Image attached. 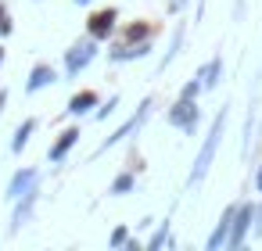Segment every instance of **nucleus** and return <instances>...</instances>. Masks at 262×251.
<instances>
[{"mask_svg": "<svg viewBox=\"0 0 262 251\" xmlns=\"http://www.w3.org/2000/svg\"><path fill=\"white\" fill-rule=\"evenodd\" d=\"M223 126H226V108H223V111L212 119V129H208V136H205V144H201V151H198V158H194L190 183H201V179H205V172H208V165H212V158H215V147H219Z\"/></svg>", "mask_w": 262, "mask_h": 251, "instance_id": "1", "label": "nucleus"}, {"mask_svg": "<svg viewBox=\"0 0 262 251\" xmlns=\"http://www.w3.org/2000/svg\"><path fill=\"white\" fill-rule=\"evenodd\" d=\"M94 54H97V36H90V40H83V43H72L69 54H65V76L76 79V76L94 61Z\"/></svg>", "mask_w": 262, "mask_h": 251, "instance_id": "2", "label": "nucleus"}, {"mask_svg": "<svg viewBox=\"0 0 262 251\" xmlns=\"http://www.w3.org/2000/svg\"><path fill=\"white\" fill-rule=\"evenodd\" d=\"M169 122H172L176 129L194 133V126H198V97H180V101L169 108Z\"/></svg>", "mask_w": 262, "mask_h": 251, "instance_id": "3", "label": "nucleus"}, {"mask_svg": "<svg viewBox=\"0 0 262 251\" xmlns=\"http://www.w3.org/2000/svg\"><path fill=\"white\" fill-rule=\"evenodd\" d=\"M147 115H151V97L140 104V111H137L133 119H126V122H122V126H119V129H115V133H112V136H108L101 147H97V154H101V151H108V147H115V144H122V140H126L133 129H140V126H144V119H147Z\"/></svg>", "mask_w": 262, "mask_h": 251, "instance_id": "4", "label": "nucleus"}, {"mask_svg": "<svg viewBox=\"0 0 262 251\" xmlns=\"http://www.w3.org/2000/svg\"><path fill=\"white\" fill-rule=\"evenodd\" d=\"M258 219V212L251 208V204H241L237 208V215H233V226H230V240H226V247H241L244 244V237H248V230H251V222Z\"/></svg>", "mask_w": 262, "mask_h": 251, "instance_id": "5", "label": "nucleus"}, {"mask_svg": "<svg viewBox=\"0 0 262 251\" xmlns=\"http://www.w3.org/2000/svg\"><path fill=\"white\" fill-rule=\"evenodd\" d=\"M33 187H36V169H22V172H15L11 183H8V201H18V197L29 194Z\"/></svg>", "mask_w": 262, "mask_h": 251, "instance_id": "6", "label": "nucleus"}, {"mask_svg": "<svg viewBox=\"0 0 262 251\" xmlns=\"http://www.w3.org/2000/svg\"><path fill=\"white\" fill-rule=\"evenodd\" d=\"M233 215H237V208H226V212H223V219L215 222V230H212V237H208V251L226 247V240H230V226H233Z\"/></svg>", "mask_w": 262, "mask_h": 251, "instance_id": "7", "label": "nucleus"}, {"mask_svg": "<svg viewBox=\"0 0 262 251\" xmlns=\"http://www.w3.org/2000/svg\"><path fill=\"white\" fill-rule=\"evenodd\" d=\"M115 18H119V11H115V8H108V11H97V15L90 18V36L104 40V36L115 29Z\"/></svg>", "mask_w": 262, "mask_h": 251, "instance_id": "8", "label": "nucleus"}, {"mask_svg": "<svg viewBox=\"0 0 262 251\" xmlns=\"http://www.w3.org/2000/svg\"><path fill=\"white\" fill-rule=\"evenodd\" d=\"M58 79V72L51 69V65H36L33 72H29V83H26V94H40L43 86H51Z\"/></svg>", "mask_w": 262, "mask_h": 251, "instance_id": "9", "label": "nucleus"}, {"mask_svg": "<svg viewBox=\"0 0 262 251\" xmlns=\"http://www.w3.org/2000/svg\"><path fill=\"white\" fill-rule=\"evenodd\" d=\"M76 140H79V129L72 126V129H65L58 140H54V147H51V162H65V154L76 147Z\"/></svg>", "mask_w": 262, "mask_h": 251, "instance_id": "10", "label": "nucleus"}, {"mask_svg": "<svg viewBox=\"0 0 262 251\" xmlns=\"http://www.w3.org/2000/svg\"><path fill=\"white\" fill-rule=\"evenodd\" d=\"M97 104H101V101H97V94H94V90H79V94L69 101V108H65V111H69V115H86V111H90V108H97Z\"/></svg>", "mask_w": 262, "mask_h": 251, "instance_id": "11", "label": "nucleus"}, {"mask_svg": "<svg viewBox=\"0 0 262 251\" xmlns=\"http://www.w3.org/2000/svg\"><path fill=\"white\" fill-rule=\"evenodd\" d=\"M36 194H40V190L33 187L29 194H22V197L15 201V222H11V230H18V226L29 219V212H33V204H36Z\"/></svg>", "mask_w": 262, "mask_h": 251, "instance_id": "12", "label": "nucleus"}, {"mask_svg": "<svg viewBox=\"0 0 262 251\" xmlns=\"http://www.w3.org/2000/svg\"><path fill=\"white\" fill-rule=\"evenodd\" d=\"M151 54V40H140L137 47H119L112 51V61H133V58H147Z\"/></svg>", "mask_w": 262, "mask_h": 251, "instance_id": "13", "label": "nucleus"}, {"mask_svg": "<svg viewBox=\"0 0 262 251\" xmlns=\"http://www.w3.org/2000/svg\"><path fill=\"white\" fill-rule=\"evenodd\" d=\"M36 126H40L36 119H26V122H22V126L15 129V136H11V151H22V147H26V144L33 140V133H36Z\"/></svg>", "mask_w": 262, "mask_h": 251, "instance_id": "14", "label": "nucleus"}, {"mask_svg": "<svg viewBox=\"0 0 262 251\" xmlns=\"http://www.w3.org/2000/svg\"><path fill=\"white\" fill-rule=\"evenodd\" d=\"M198 76H201L205 90H212V86L219 83V76H223V58H212V61H208V65H205V69L198 72Z\"/></svg>", "mask_w": 262, "mask_h": 251, "instance_id": "15", "label": "nucleus"}, {"mask_svg": "<svg viewBox=\"0 0 262 251\" xmlns=\"http://www.w3.org/2000/svg\"><path fill=\"white\" fill-rule=\"evenodd\" d=\"M133 183H137V179H133V172H122V176H115V179H112L108 194H115V197H119V194H129V190H133Z\"/></svg>", "mask_w": 262, "mask_h": 251, "instance_id": "16", "label": "nucleus"}, {"mask_svg": "<svg viewBox=\"0 0 262 251\" xmlns=\"http://www.w3.org/2000/svg\"><path fill=\"white\" fill-rule=\"evenodd\" d=\"M165 240H169V219H165V222H162V226L155 230V237L147 240V247H151V251H158V247H162Z\"/></svg>", "mask_w": 262, "mask_h": 251, "instance_id": "17", "label": "nucleus"}, {"mask_svg": "<svg viewBox=\"0 0 262 251\" xmlns=\"http://www.w3.org/2000/svg\"><path fill=\"white\" fill-rule=\"evenodd\" d=\"M201 90H205V83H201V76H198V79H190V83L180 90V97H198Z\"/></svg>", "mask_w": 262, "mask_h": 251, "instance_id": "18", "label": "nucleus"}, {"mask_svg": "<svg viewBox=\"0 0 262 251\" xmlns=\"http://www.w3.org/2000/svg\"><path fill=\"white\" fill-rule=\"evenodd\" d=\"M115 108H119V97H108V104H101V108H97V119H108Z\"/></svg>", "mask_w": 262, "mask_h": 251, "instance_id": "19", "label": "nucleus"}, {"mask_svg": "<svg viewBox=\"0 0 262 251\" xmlns=\"http://www.w3.org/2000/svg\"><path fill=\"white\" fill-rule=\"evenodd\" d=\"M122 244H129V237H126V230L119 226V230L112 233V247H122Z\"/></svg>", "mask_w": 262, "mask_h": 251, "instance_id": "20", "label": "nucleus"}, {"mask_svg": "<svg viewBox=\"0 0 262 251\" xmlns=\"http://www.w3.org/2000/svg\"><path fill=\"white\" fill-rule=\"evenodd\" d=\"M129 40H147V26H133L129 29Z\"/></svg>", "mask_w": 262, "mask_h": 251, "instance_id": "21", "label": "nucleus"}, {"mask_svg": "<svg viewBox=\"0 0 262 251\" xmlns=\"http://www.w3.org/2000/svg\"><path fill=\"white\" fill-rule=\"evenodd\" d=\"M0 33H11V22H8V15H4V4H0Z\"/></svg>", "mask_w": 262, "mask_h": 251, "instance_id": "22", "label": "nucleus"}, {"mask_svg": "<svg viewBox=\"0 0 262 251\" xmlns=\"http://www.w3.org/2000/svg\"><path fill=\"white\" fill-rule=\"evenodd\" d=\"M255 187H258V194H262V165H258V172H255Z\"/></svg>", "mask_w": 262, "mask_h": 251, "instance_id": "23", "label": "nucleus"}, {"mask_svg": "<svg viewBox=\"0 0 262 251\" xmlns=\"http://www.w3.org/2000/svg\"><path fill=\"white\" fill-rule=\"evenodd\" d=\"M4 104H8V90H0V111H4Z\"/></svg>", "mask_w": 262, "mask_h": 251, "instance_id": "24", "label": "nucleus"}, {"mask_svg": "<svg viewBox=\"0 0 262 251\" xmlns=\"http://www.w3.org/2000/svg\"><path fill=\"white\" fill-rule=\"evenodd\" d=\"M255 233H262V208H258V222H255Z\"/></svg>", "mask_w": 262, "mask_h": 251, "instance_id": "25", "label": "nucleus"}, {"mask_svg": "<svg viewBox=\"0 0 262 251\" xmlns=\"http://www.w3.org/2000/svg\"><path fill=\"white\" fill-rule=\"evenodd\" d=\"M76 4H94V0H76Z\"/></svg>", "mask_w": 262, "mask_h": 251, "instance_id": "26", "label": "nucleus"}, {"mask_svg": "<svg viewBox=\"0 0 262 251\" xmlns=\"http://www.w3.org/2000/svg\"><path fill=\"white\" fill-rule=\"evenodd\" d=\"M0 65H4V51H0Z\"/></svg>", "mask_w": 262, "mask_h": 251, "instance_id": "27", "label": "nucleus"}]
</instances>
